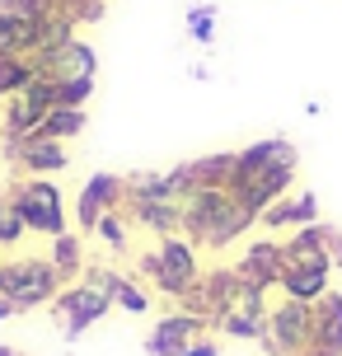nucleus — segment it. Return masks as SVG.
<instances>
[{
	"label": "nucleus",
	"instance_id": "f257e3e1",
	"mask_svg": "<svg viewBox=\"0 0 342 356\" xmlns=\"http://www.w3.org/2000/svg\"><path fill=\"white\" fill-rule=\"evenodd\" d=\"M258 216L230 193V188H193L183 193V234L197 249H225L249 230Z\"/></svg>",
	"mask_w": 342,
	"mask_h": 356
},
{
	"label": "nucleus",
	"instance_id": "f03ea898",
	"mask_svg": "<svg viewBox=\"0 0 342 356\" xmlns=\"http://www.w3.org/2000/svg\"><path fill=\"white\" fill-rule=\"evenodd\" d=\"M61 272L52 258H10L0 263V296L15 305V314L38 309V305H52L61 296Z\"/></svg>",
	"mask_w": 342,
	"mask_h": 356
},
{
	"label": "nucleus",
	"instance_id": "7ed1b4c3",
	"mask_svg": "<svg viewBox=\"0 0 342 356\" xmlns=\"http://www.w3.org/2000/svg\"><path fill=\"white\" fill-rule=\"evenodd\" d=\"M136 267L155 282L160 296H174V300H179L188 286H197V277H202L197 272V244L188 234H160V249L141 253Z\"/></svg>",
	"mask_w": 342,
	"mask_h": 356
},
{
	"label": "nucleus",
	"instance_id": "20e7f679",
	"mask_svg": "<svg viewBox=\"0 0 342 356\" xmlns=\"http://www.w3.org/2000/svg\"><path fill=\"white\" fill-rule=\"evenodd\" d=\"M268 356H305L314 347V319H309V305L300 300H272L268 296V333H263Z\"/></svg>",
	"mask_w": 342,
	"mask_h": 356
},
{
	"label": "nucleus",
	"instance_id": "39448f33",
	"mask_svg": "<svg viewBox=\"0 0 342 356\" xmlns=\"http://www.w3.org/2000/svg\"><path fill=\"white\" fill-rule=\"evenodd\" d=\"M10 207L19 211L24 220V230H38V234H66V207H61V193H56V183L47 178H28V183H19L15 193H10Z\"/></svg>",
	"mask_w": 342,
	"mask_h": 356
},
{
	"label": "nucleus",
	"instance_id": "423d86ee",
	"mask_svg": "<svg viewBox=\"0 0 342 356\" xmlns=\"http://www.w3.org/2000/svg\"><path fill=\"white\" fill-rule=\"evenodd\" d=\"M113 309V296L104 291V286H90V282H75L66 286L61 296L52 300V314L56 323H61V333H66V342H75L90 323H99L104 314Z\"/></svg>",
	"mask_w": 342,
	"mask_h": 356
},
{
	"label": "nucleus",
	"instance_id": "0eeeda50",
	"mask_svg": "<svg viewBox=\"0 0 342 356\" xmlns=\"http://www.w3.org/2000/svg\"><path fill=\"white\" fill-rule=\"evenodd\" d=\"M33 71H38V80H52V85H75V80H94V71H99V56H94L90 42L71 38V42L52 47L47 56H38Z\"/></svg>",
	"mask_w": 342,
	"mask_h": 356
},
{
	"label": "nucleus",
	"instance_id": "6e6552de",
	"mask_svg": "<svg viewBox=\"0 0 342 356\" xmlns=\"http://www.w3.org/2000/svg\"><path fill=\"white\" fill-rule=\"evenodd\" d=\"M206 328H211L206 319L174 309V314H164V319L155 323V333L145 338V352H150V356H183L197 338H206Z\"/></svg>",
	"mask_w": 342,
	"mask_h": 356
},
{
	"label": "nucleus",
	"instance_id": "1a4fd4ad",
	"mask_svg": "<svg viewBox=\"0 0 342 356\" xmlns=\"http://www.w3.org/2000/svg\"><path fill=\"white\" fill-rule=\"evenodd\" d=\"M122 197H127V178L94 174L90 183L80 188V197H75V220H80L85 230H94L104 211H122Z\"/></svg>",
	"mask_w": 342,
	"mask_h": 356
},
{
	"label": "nucleus",
	"instance_id": "9d476101",
	"mask_svg": "<svg viewBox=\"0 0 342 356\" xmlns=\"http://www.w3.org/2000/svg\"><path fill=\"white\" fill-rule=\"evenodd\" d=\"M282 244H272V239H263V244H253L239 263H234V277H239V286H249V291H277L282 286Z\"/></svg>",
	"mask_w": 342,
	"mask_h": 356
},
{
	"label": "nucleus",
	"instance_id": "9b49d317",
	"mask_svg": "<svg viewBox=\"0 0 342 356\" xmlns=\"http://www.w3.org/2000/svg\"><path fill=\"white\" fill-rule=\"evenodd\" d=\"M258 220H263L268 230H291V234L305 230V225H319V197H314V193H295V188H291V193L277 197Z\"/></svg>",
	"mask_w": 342,
	"mask_h": 356
},
{
	"label": "nucleus",
	"instance_id": "f8f14e48",
	"mask_svg": "<svg viewBox=\"0 0 342 356\" xmlns=\"http://www.w3.org/2000/svg\"><path fill=\"white\" fill-rule=\"evenodd\" d=\"M309 319H314V352L324 356H342V296L328 291L309 305Z\"/></svg>",
	"mask_w": 342,
	"mask_h": 356
},
{
	"label": "nucleus",
	"instance_id": "ddd939ff",
	"mask_svg": "<svg viewBox=\"0 0 342 356\" xmlns=\"http://www.w3.org/2000/svg\"><path fill=\"white\" fill-rule=\"evenodd\" d=\"M15 160H19V169H28L33 178L66 174V169H71L66 145H61V141H42V136H33V141H19V145H15Z\"/></svg>",
	"mask_w": 342,
	"mask_h": 356
},
{
	"label": "nucleus",
	"instance_id": "4468645a",
	"mask_svg": "<svg viewBox=\"0 0 342 356\" xmlns=\"http://www.w3.org/2000/svg\"><path fill=\"white\" fill-rule=\"evenodd\" d=\"M0 52L24 56V61L38 56V24L24 19V15H15V10H5V5H0Z\"/></svg>",
	"mask_w": 342,
	"mask_h": 356
},
{
	"label": "nucleus",
	"instance_id": "2eb2a0df",
	"mask_svg": "<svg viewBox=\"0 0 342 356\" xmlns=\"http://www.w3.org/2000/svg\"><path fill=\"white\" fill-rule=\"evenodd\" d=\"M328 282H333V272H305V267H295V272H282V286H277V291H282L286 300L314 305L319 296H328V291H333Z\"/></svg>",
	"mask_w": 342,
	"mask_h": 356
},
{
	"label": "nucleus",
	"instance_id": "dca6fc26",
	"mask_svg": "<svg viewBox=\"0 0 342 356\" xmlns=\"http://www.w3.org/2000/svg\"><path fill=\"white\" fill-rule=\"evenodd\" d=\"M80 131H85V108H52L38 136H42V141H61V145H66V136H80Z\"/></svg>",
	"mask_w": 342,
	"mask_h": 356
},
{
	"label": "nucleus",
	"instance_id": "f3484780",
	"mask_svg": "<svg viewBox=\"0 0 342 356\" xmlns=\"http://www.w3.org/2000/svg\"><path fill=\"white\" fill-rule=\"evenodd\" d=\"M52 263L66 282L85 272V244H80V234H56L52 239Z\"/></svg>",
	"mask_w": 342,
	"mask_h": 356
},
{
	"label": "nucleus",
	"instance_id": "a211bd4d",
	"mask_svg": "<svg viewBox=\"0 0 342 356\" xmlns=\"http://www.w3.org/2000/svg\"><path fill=\"white\" fill-rule=\"evenodd\" d=\"M33 61H24V56H5L0 52V94H10V99H15V94H24V89L33 85Z\"/></svg>",
	"mask_w": 342,
	"mask_h": 356
},
{
	"label": "nucleus",
	"instance_id": "6ab92c4d",
	"mask_svg": "<svg viewBox=\"0 0 342 356\" xmlns=\"http://www.w3.org/2000/svg\"><path fill=\"white\" fill-rule=\"evenodd\" d=\"M188 33H193V42H216V5H193L188 10Z\"/></svg>",
	"mask_w": 342,
	"mask_h": 356
},
{
	"label": "nucleus",
	"instance_id": "aec40b11",
	"mask_svg": "<svg viewBox=\"0 0 342 356\" xmlns=\"http://www.w3.org/2000/svg\"><path fill=\"white\" fill-rule=\"evenodd\" d=\"M94 230H99V239H104V244H108V249H117V253H122V249H127V230H122V211H104V216H99V225H94Z\"/></svg>",
	"mask_w": 342,
	"mask_h": 356
},
{
	"label": "nucleus",
	"instance_id": "412c9836",
	"mask_svg": "<svg viewBox=\"0 0 342 356\" xmlns=\"http://www.w3.org/2000/svg\"><path fill=\"white\" fill-rule=\"evenodd\" d=\"M5 10H15V15H24V19H33V24H42V19H52L61 5L56 0H0Z\"/></svg>",
	"mask_w": 342,
	"mask_h": 356
},
{
	"label": "nucleus",
	"instance_id": "4be33fe9",
	"mask_svg": "<svg viewBox=\"0 0 342 356\" xmlns=\"http://www.w3.org/2000/svg\"><path fill=\"white\" fill-rule=\"evenodd\" d=\"M19 234H24V220H19V211L10 207V197H0V249L15 244Z\"/></svg>",
	"mask_w": 342,
	"mask_h": 356
},
{
	"label": "nucleus",
	"instance_id": "5701e85b",
	"mask_svg": "<svg viewBox=\"0 0 342 356\" xmlns=\"http://www.w3.org/2000/svg\"><path fill=\"white\" fill-rule=\"evenodd\" d=\"M328 258H333V267H342V230L338 225H328Z\"/></svg>",
	"mask_w": 342,
	"mask_h": 356
},
{
	"label": "nucleus",
	"instance_id": "b1692460",
	"mask_svg": "<svg viewBox=\"0 0 342 356\" xmlns=\"http://www.w3.org/2000/svg\"><path fill=\"white\" fill-rule=\"evenodd\" d=\"M183 356H220V347H216V338H197Z\"/></svg>",
	"mask_w": 342,
	"mask_h": 356
},
{
	"label": "nucleus",
	"instance_id": "393cba45",
	"mask_svg": "<svg viewBox=\"0 0 342 356\" xmlns=\"http://www.w3.org/2000/svg\"><path fill=\"white\" fill-rule=\"evenodd\" d=\"M10 314H15V305H10L5 296H0V319H10Z\"/></svg>",
	"mask_w": 342,
	"mask_h": 356
},
{
	"label": "nucleus",
	"instance_id": "a878e982",
	"mask_svg": "<svg viewBox=\"0 0 342 356\" xmlns=\"http://www.w3.org/2000/svg\"><path fill=\"white\" fill-rule=\"evenodd\" d=\"M0 356H24V352H19V347H0Z\"/></svg>",
	"mask_w": 342,
	"mask_h": 356
}]
</instances>
